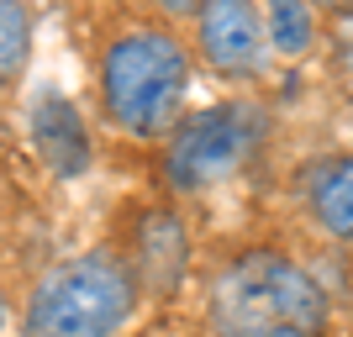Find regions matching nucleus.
<instances>
[{
  "label": "nucleus",
  "instance_id": "9",
  "mask_svg": "<svg viewBox=\"0 0 353 337\" xmlns=\"http://www.w3.org/2000/svg\"><path fill=\"white\" fill-rule=\"evenodd\" d=\"M264 32H269V53L280 59H306L316 48V11L301 0H274L264 11Z\"/></svg>",
  "mask_w": 353,
  "mask_h": 337
},
{
  "label": "nucleus",
  "instance_id": "11",
  "mask_svg": "<svg viewBox=\"0 0 353 337\" xmlns=\"http://www.w3.org/2000/svg\"><path fill=\"white\" fill-rule=\"evenodd\" d=\"M6 322H11V300H6V290H0V332H6Z\"/></svg>",
  "mask_w": 353,
  "mask_h": 337
},
{
  "label": "nucleus",
  "instance_id": "7",
  "mask_svg": "<svg viewBox=\"0 0 353 337\" xmlns=\"http://www.w3.org/2000/svg\"><path fill=\"white\" fill-rule=\"evenodd\" d=\"M27 127H32V147H37V159L48 163L53 179H79L90 169L95 147H90V132H85V121H79V111H74L69 95H59L53 85H43L32 95Z\"/></svg>",
  "mask_w": 353,
  "mask_h": 337
},
{
  "label": "nucleus",
  "instance_id": "3",
  "mask_svg": "<svg viewBox=\"0 0 353 337\" xmlns=\"http://www.w3.org/2000/svg\"><path fill=\"white\" fill-rule=\"evenodd\" d=\"M137 279L117 248L48 264L21 306V337H117L137 311Z\"/></svg>",
  "mask_w": 353,
  "mask_h": 337
},
{
  "label": "nucleus",
  "instance_id": "8",
  "mask_svg": "<svg viewBox=\"0 0 353 337\" xmlns=\"http://www.w3.org/2000/svg\"><path fill=\"white\" fill-rule=\"evenodd\" d=\"M301 211L327 243L353 248V153H322L301 169Z\"/></svg>",
  "mask_w": 353,
  "mask_h": 337
},
{
  "label": "nucleus",
  "instance_id": "4",
  "mask_svg": "<svg viewBox=\"0 0 353 337\" xmlns=\"http://www.w3.org/2000/svg\"><path fill=\"white\" fill-rule=\"evenodd\" d=\"M264 132H269V111L259 101H248V95L179 116V127L163 137V163H159L163 185L174 195L216 190V185H227V179H237L248 169Z\"/></svg>",
  "mask_w": 353,
  "mask_h": 337
},
{
  "label": "nucleus",
  "instance_id": "10",
  "mask_svg": "<svg viewBox=\"0 0 353 337\" xmlns=\"http://www.w3.org/2000/svg\"><path fill=\"white\" fill-rule=\"evenodd\" d=\"M27 48H32V11L16 0H0V79H11L27 63Z\"/></svg>",
  "mask_w": 353,
  "mask_h": 337
},
{
  "label": "nucleus",
  "instance_id": "5",
  "mask_svg": "<svg viewBox=\"0 0 353 337\" xmlns=\"http://www.w3.org/2000/svg\"><path fill=\"white\" fill-rule=\"evenodd\" d=\"M195 59L221 79H259L269 69L264 11L248 0H211L195 11Z\"/></svg>",
  "mask_w": 353,
  "mask_h": 337
},
{
  "label": "nucleus",
  "instance_id": "2",
  "mask_svg": "<svg viewBox=\"0 0 353 337\" xmlns=\"http://www.w3.org/2000/svg\"><path fill=\"white\" fill-rule=\"evenodd\" d=\"M195 53L174 27L163 21H137L117 32L101 53V105L111 127L127 137H169L185 111Z\"/></svg>",
  "mask_w": 353,
  "mask_h": 337
},
{
  "label": "nucleus",
  "instance_id": "1",
  "mask_svg": "<svg viewBox=\"0 0 353 337\" xmlns=\"http://www.w3.org/2000/svg\"><path fill=\"white\" fill-rule=\"evenodd\" d=\"M332 295L285 248H237L206 285L211 337H327Z\"/></svg>",
  "mask_w": 353,
  "mask_h": 337
},
{
  "label": "nucleus",
  "instance_id": "12",
  "mask_svg": "<svg viewBox=\"0 0 353 337\" xmlns=\"http://www.w3.org/2000/svg\"><path fill=\"white\" fill-rule=\"evenodd\" d=\"M0 95H6V79H0Z\"/></svg>",
  "mask_w": 353,
  "mask_h": 337
},
{
  "label": "nucleus",
  "instance_id": "6",
  "mask_svg": "<svg viewBox=\"0 0 353 337\" xmlns=\"http://www.w3.org/2000/svg\"><path fill=\"white\" fill-rule=\"evenodd\" d=\"M121 258L132 269L137 290H148L153 300H169L190 274V227H185V216L174 205H148L132 227V253H121Z\"/></svg>",
  "mask_w": 353,
  "mask_h": 337
}]
</instances>
